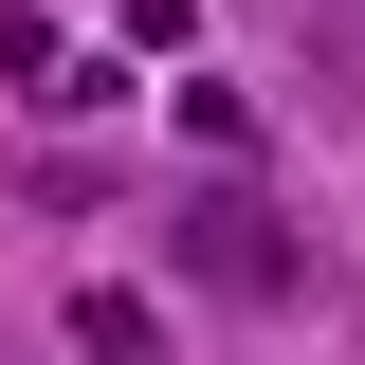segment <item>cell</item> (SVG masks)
<instances>
[{
  "instance_id": "6da1fadb",
  "label": "cell",
  "mask_w": 365,
  "mask_h": 365,
  "mask_svg": "<svg viewBox=\"0 0 365 365\" xmlns=\"http://www.w3.org/2000/svg\"><path fill=\"white\" fill-rule=\"evenodd\" d=\"M165 256L201 274V292H237V311H292V292H311V237L274 220L256 182H201V201L165 220Z\"/></svg>"
},
{
  "instance_id": "7a4b0ae2",
  "label": "cell",
  "mask_w": 365,
  "mask_h": 365,
  "mask_svg": "<svg viewBox=\"0 0 365 365\" xmlns=\"http://www.w3.org/2000/svg\"><path fill=\"white\" fill-rule=\"evenodd\" d=\"M73 365H165V311L146 292H73Z\"/></svg>"
}]
</instances>
